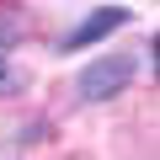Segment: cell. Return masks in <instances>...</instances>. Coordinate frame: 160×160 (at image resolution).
<instances>
[{
    "label": "cell",
    "instance_id": "obj_1",
    "mask_svg": "<svg viewBox=\"0 0 160 160\" xmlns=\"http://www.w3.org/2000/svg\"><path fill=\"white\" fill-rule=\"evenodd\" d=\"M133 75H139V59L133 53H107V59H96V64H86L80 69V80H75V96L80 102H112V96H123L128 86H133Z\"/></svg>",
    "mask_w": 160,
    "mask_h": 160
},
{
    "label": "cell",
    "instance_id": "obj_2",
    "mask_svg": "<svg viewBox=\"0 0 160 160\" xmlns=\"http://www.w3.org/2000/svg\"><path fill=\"white\" fill-rule=\"evenodd\" d=\"M133 16H128V6H96V11H86L53 48L59 53H80V48H91V43H102V38H112V32H123Z\"/></svg>",
    "mask_w": 160,
    "mask_h": 160
},
{
    "label": "cell",
    "instance_id": "obj_3",
    "mask_svg": "<svg viewBox=\"0 0 160 160\" xmlns=\"http://www.w3.org/2000/svg\"><path fill=\"white\" fill-rule=\"evenodd\" d=\"M16 43H22V16H16V11H0V91L16 86V75H11V64H6Z\"/></svg>",
    "mask_w": 160,
    "mask_h": 160
}]
</instances>
